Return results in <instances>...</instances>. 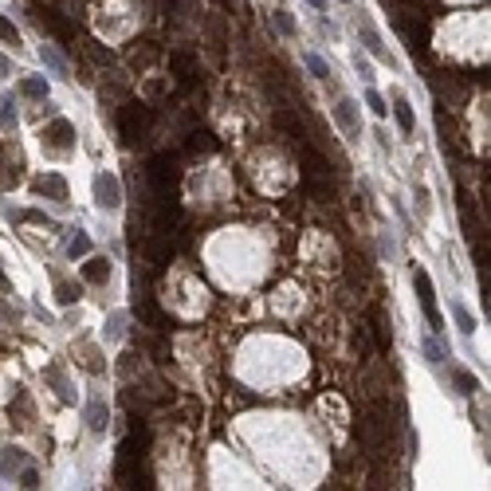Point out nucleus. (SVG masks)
<instances>
[{"label": "nucleus", "instance_id": "423d86ee", "mask_svg": "<svg viewBox=\"0 0 491 491\" xmlns=\"http://www.w3.org/2000/svg\"><path fill=\"white\" fill-rule=\"evenodd\" d=\"M35 193L51 197V201H67V181H63L60 173H48V177L35 181Z\"/></svg>", "mask_w": 491, "mask_h": 491}, {"label": "nucleus", "instance_id": "7ed1b4c3", "mask_svg": "<svg viewBox=\"0 0 491 491\" xmlns=\"http://www.w3.org/2000/svg\"><path fill=\"white\" fill-rule=\"evenodd\" d=\"M334 122L346 134V142H358V134H362V126H358V102H350V99L334 102Z\"/></svg>", "mask_w": 491, "mask_h": 491}, {"label": "nucleus", "instance_id": "4468645a", "mask_svg": "<svg viewBox=\"0 0 491 491\" xmlns=\"http://www.w3.org/2000/svg\"><path fill=\"white\" fill-rule=\"evenodd\" d=\"M365 106H370V111L377 114V118H385V114H390V106H385V99H381V94L373 91V87H370V91H365Z\"/></svg>", "mask_w": 491, "mask_h": 491}, {"label": "nucleus", "instance_id": "5701e85b", "mask_svg": "<svg viewBox=\"0 0 491 491\" xmlns=\"http://www.w3.org/2000/svg\"><path fill=\"white\" fill-rule=\"evenodd\" d=\"M307 4H311V9H319V12L326 9V0H307Z\"/></svg>", "mask_w": 491, "mask_h": 491}, {"label": "nucleus", "instance_id": "39448f33", "mask_svg": "<svg viewBox=\"0 0 491 491\" xmlns=\"http://www.w3.org/2000/svg\"><path fill=\"white\" fill-rule=\"evenodd\" d=\"M354 28H358V35H362L365 51H373V55H377V60H390V51H385V43H381L377 28H373L370 20H354Z\"/></svg>", "mask_w": 491, "mask_h": 491}, {"label": "nucleus", "instance_id": "f3484780", "mask_svg": "<svg viewBox=\"0 0 491 491\" xmlns=\"http://www.w3.org/2000/svg\"><path fill=\"white\" fill-rule=\"evenodd\" d=\"M307 67L314 79H331V63H322V55H307Z\"/></svg>", "mask_w": 491, "mask_h": 491}, {"label": "nucleus", "instance_id": "412c9836", "mask_svg": "<svg viewBox=\"0 0 491 491\" xmlns=\"http://www.w3.org/2000/svg\"><path fill=\"white\" fill-rule=\"evenodd\" d=\"M24 487H40V475H35L32 468H28V472H24Z\"/></svg>", "mask_w": 491, "mask_h": 491}, {"label": "nucleus", "instance_id": "1a4fd4ad", "mask_svg": "<svg viewBox=\"0 0 491 491\" xmlns=\"http://www.w3.org/2000/svg\"><path fill=\"white\" fill-rule=\"evenodd\" d=\"M24 460H28L24 448H4L0 452V475H16L24 468Z\"/></svg>", "mask_w": 491, "mask_h": 491}, {"label": "nucleus", "instance_id": "9d476101", "mask_svg": "<svg viewBox=\"0 0 491 491\" xmlns=\"http://www.w3.org/2000/svg\"><path fill=\"white\" fill-rule=\"evenodd\" d=\"M393 114H397V126H401V134H413L416 118H413V106H409L405 99H397V102H393Z\"/></svg>", "mask_w": 491, "mask_h": 491}, {"label": "nucleus", "instance_id": "b1692460", "mask_svg": "<svg viewBox=\"0 0 491 491\" xmlns=\"http://www.w3.org/2000/svg\"><path fill=\"white\" fill-rule=\"evenodd\" d=\"M0 291H9V280H4V275H0Z\"/></svg>", "mask_w": 491, "mask_h": 491}, {"label": "nucleus", "instance_id": "9b49d317", "mask_svg": "<svg viewBox=\"0 0 491 491\" xmlns=\"http://www.w3.org/2000/svg\"><path fill=\"white\" fill-rule=\"evenodd\" d=\"M452 319L460 322V331H464V334H472V331H475V319H472V311H468L464 303H452Z\"/></svg>", "mask_w": 491, "mask_h": 491}, {"label": "nucleus", "instance_id": "6ab92c4d", "mask_svg": "<svg viewBox=\"0 0 491 491\" xmlns=\"http://www.w3.org/2000/svg\"><path fill=\"white\" fill-rule=\"evenodd\" d=\"M0 40H4V43H12V48L20 43V32H16V28H12L4 16H0Z\"/></svg>", "mask_w": 491, "mask_h": 491}, {"label": "nucleus", "instance_id": "6e6552de", "mask_svg": "<svg viewBox=\"0 0 491 491\" xmlns=\"http://www.w3.org/2000/svg\"><path fill=\"white\" fill-rule=\"evenodd\" d=\"M83 280H87V283H106V280H111V260L91 255V260L83 263Z\"/></svg>", "mask_w": 491, "mask_h": 491}, {"label": "nucleus", "instance_id": "f8f14e48", "mask_svg": "<svg viewBox=\"0 0 491 491\" xmlns=\"http://www.w3.org/2000/svg\"><path fill=\"white\" fill-rule=\"evenodd\" d=\"M55 299H60L63 307H71L79 299V287H75V283H67V280H60V283H55Z\"/></svg>", "mask_w": 491, "mask_h": 491}, {"label": "nucleus", "instance_id": "aec40b11", "mask_svg": "<svg viewBox=\"0 0 491 491\" xmlns=\"http://www.w3.org/2000/svg\"><path fill=\"white\" fill-rule=\"evenodd\" d=\"M354 63H358V75H362V79H373V71H370V63H365V60H362V55H354Z\"/></svg>", "mask_w": 491, "mask_h": 491}, {"label": "nucleus", "instance_id": "dca6fc26", "mask_svg": "<svg viewBox=\"0 0 491 491\" xmlns=\"http://www.w3.org/2000/svg\"><path fill=\"white\" fill-rule=\"evenodd\" d=\"M0 106H4V111H0V126L12 130V126H16V102H12V94H9L4 102H0Z\"/></svg>", "mask_w": 491, "mask_h": 491}, {"label": "nucleus", "instance_id": "a211bd4d", "mask_svg": "<svg viewBox=\"0 0 491 491\" xmlns=\"http://www.w3.org/2000/svg\"><path fill=\"white\" fill-rule=\"evenodd\" d=\"M87 252H91V240H87V236H75V240L67 244V255H71V260H75V255H87Z\"/></svg>", "mask_w": 491, "mask_h": 491}, {"label": "nucleus", "instance_id": "20e7f679", "mask_svg": "<svg viewBox=\"0 0 491 491\" xmlns=\"http://www.w3.org/2000/svg\"><path fill=\"white\" fill-rule=\"evenodd\" d=\"M43 138H48V145L51 150H75V142H79V134H75V126H71L67 118H55L48 130H43Z\"/></svg>", "mask_w": 491, "mask_h": 491}, {"label": "nucleus", "instance_id": "2eb2a0df", "mask_svg": "<svg viewBox=\"0 0 491 491\" xmlns=\"http://www.w3.org/2000/svg\"><path fill=\"white\" fill-rule=\"evenodd\" d=\"M20 91H24L28 99H48V83H43V79H24Z\"/></svg>", "mask_w": 491, "mask_h": 491}, {"label": "nucleus", "instance_id": "ddd939ff", "mask_svg": "<svg viewBox=\"0 0 491 491\" xmlns=\"http://www.w3.org/2000/svg\"><path fill=\"white\" fill-rule=\"evenodd\" d=\"M275 28H280L283 35H295V32H299V24L291 20V12H287V9H275Z\"/></svg>", "mask_w": 491, "mask_h": 491}, {"label": "nucleus", "instance_id": "f257e3e1", "mask_svg": "<svg viewBox=\"0 0 491 491\" xmlns=\"http://www.w3.org/2000/svg\"><path fill=\"white\" fill-rule=\"evenodd\" d=\"M413 287H416V303H421V311H424V319H429V326H432V331H444L441 311H436V291H432L429 271H421V267L413 271Z\"/></svg>", "mask_w": 491, "mask_h": 491}, {"label": "nucleus", "instance_id": "f03ea898", "mask_svg": "<svg viewBox=\"0 0 491 491\" xmlns=\"http://www.w3.org/2000/svg\"><path fill=\"white\" fill-rule=\"evenodd\" d=\"M94 204L106 212H114L122 204V185L114 173H99V177H94Z\"/></svg>", "mask_w": 491, "mask_h": 491}, {"label": "nucleus", "instance_id": "0eeeda50", "mask_svg": "<svg viewBox=\"0 0 491 491\" xmlns=\"http://www.w3.org/2000/svg\"><path fill=\"white\" fill-rule=\"evenodd\" d=\"M106 421H111V409H106V401L91 397V405H87V424H91V432H106Z\"/></svg>", "mask_w": 491, "mask_h": 491}, {"label": "nucleus", "instance_id": "4be33fe9", "mask_svg": "<svg viewBox=\"0 0 491 491\" xmlns=\"http://www.w3.org/2000/svg\"><path fill=\"white\" fill-rule=\"evenodd\" d=\"M4 75H12V60H9V55H0V79H4Z\"/></svg>", "mask_w": 491, "mask_h": 491}]
</instances>
